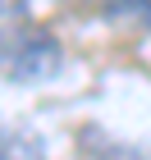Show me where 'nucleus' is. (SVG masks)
<instances>
[{"mask_svg": "<svg viewBox=\"0 0 151 160\" xmlns=\"http://www.w3.org/2000/svg\"><path fill=\"white\" fill-rule=\"evenodd\" d=\"M60 41L41 32V28H28V32H14L5 46H0V73L14 78V82H41V78L60 73Z\"/></svg>", "mask_w": 151, "mask_h": 160, "instance_id": "f257e3e1", "label": "nucleus"}, {"mask_svg": "<svg viewBox=\"0 0 151 160\" xmlns=\"http://www.w3.org/2000/svg\"><path fill=\"white\" fill-rule=\"evenodd\" d=\"M0 160H46V147H41L37 133L0 123Z\"/></svg>", "mask_w": 151, "mask_h": 160, "instance_id": "f03ea898", "label": "nucleus"}, {"mask_svg": "<svg viewBox=\"0 0 151 160\" xmlns=\"http://www.w3.org/2000/svg\"><path fill=\"white\" fill-rule=\"evenodd\" d=\"M119 9L133 14L138 23H147V28H151V0H119Z\"/></svg>", "mask_w": 151, "mask_h": 160, "instance_id": "7ed1b4c3", "label": "nucleus"}, {"mask_svg": "<svg viewBox=\"0 0 151 160\" xmlns=\"http://www.w3.org/2000/svg\"><path fill=\"white\" fill-rule=\"evenodd\" d=\"M73 5H92V0H73Z\"/></svg>", "mask_w": 151, "mask_h": 160, "instance_id": "20e7f679", "label": "nucleus"}]
</instances>
